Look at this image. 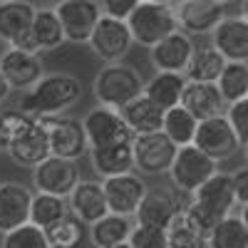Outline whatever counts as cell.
<instances>
[{
    "label": "cell",
    "mask_w": 248,
    "mask_h": 248,
    "mask_svg": "<svg viewBox=\"0 0 248 248\" xmlns=\"http://www.w3.org/2000/svg\"><path fill=\"white\" fill-rule=\"evenodd\" d=\"M141 3H174V0H141Z\"/></svg>",
    "instance_id": "c3c4849f"
},
{
    "label": "cell",
    "mask_w": 248,
    "mask_h": 248,
    "mask_svg": "<svg viewBox=\"0 0 248 248\" xmlns=\"http://www.w3.org/2000/svg\"><path fill=\"white\" fill-rule=\"evenodd\" d=\"M226 117H229V122L233 124L238 139L246 144L248 141V97H243L238 102H231V105L226 107Z\"/></svg>",
    "instance_id": "74e56055"
},
{
    "label": "cell",
    "mask_w": 248,
    "mask_h": 248,
    "mask_svg": "<svg viewBox=\"0 0 248 248\" xmlns=\"http://www.w3.org/2000/svg\"><path fill=\"white\" fill-rule=\"evenodd\" d=\"M32 37L40 52H52L62 43H67L65 28H62V20L55 8H37L35 23H32Z\"/></svg>",
    "instance_id": "83f0119b"
},
{
    "label": "cell",
    "mask_w": 248,
    "mask_h": 248,
    "mask_svg": "<svg viewBox=\"0 0 248 248\" xmlns=\"http://www.w3.org/2000/svg\"><path fill=\"white\" fill-rule=\"evenodd\" d=\"M233 179V191H236V199H238V206H246L248 203V164L241 169H236L231 174Z\"/></svg>",
    "instance_id": "60d3db41"
},
{
    "label": "cell",
    "mask_w": 248,
    "mask_h": 248,
    "mask_svg": "<svg viewBox=\"0 0 248 248\" xmlns=\"http://www.w3.org/2000/svg\"><path fill=\"white\" fill-rule=\"evenodd\" d=\"M194 50H196L194 37L179 28L171 35H167L164 40H159L154 47H149V62L154 65V70L184 72L186 65H189V60H191V55H194Z\"/></svg>",
    "instance_id": "e0dca14e"
},
{
    "label": "cell",
    "mask_w": 248,
    "mask_h": 248,
    "mask_svg": "<svg viewBox=\"0 0 248 248\" xmlns=\"http://www.w3.org/2000/svg\"><path fill=\"white\" fill-rule=\"evenodd\" d=\"M144 77L134 65H127L124 60L119 62H105L92 82V94L99 105H107L114 109H124L132 99L144 94Z\"/></svg>",
    "instance_id": "3957f363"
},
{
    "label": "cell",
    "mask_w": 248,
    "mask_h": 248,
    "mask_svg": "<svg viewBox=\"0 0 248 248\" xmlns=\"http://www.w3.org/2000/svg\"><path fill=\"white\" fill-rule=\"evenodd\" d=\"M226 60L211 43L209 45H196L189 65H186L184 75L186 79H196V82H216L226 67Z\"/></svg>",
    "instance_id": "f1b7e54d"
},
{
    "label": "cell",
    "mask_w": 248,
    "mask_h": 248,
    "mask_svg": "<svg viewBox=\"0 0 248 248\" xmlns=\"http://www.w3.org/2000/svg\"><path fill=\"white\" fill-rule=\"evenodd\" d=\"M8 147H10V134H8V127H5L3 112H0V154H8Z\"/></svg>",
    "instance_id": "b9f144b4"
},
{
    "label": "cell",
    "mask_w": 248,
    "mask_h": 248,
    "mask_svg": "<svg viewBox=\"0 0 248 248\" xmlns=\"http://www.w3.org/2000/svg\"><path fill=\"white\" fill-rule=\"evenodd\" d=\"M10 92H13V85H10L8 79H5V75L0 72V105H5V102H8Z\"/></svg>",
    "instance_id": "7bdbcfd3"
},
{
    "label": "cell",
    "mask_w": 248,
    "mask_h": 248,
    "mask_svg": "<svg viewBox=\"0 0 248 248\" xmlns=\"http://www.w3.org/2000/svg\"><path fill=\"white\" fill-rule=\"evenodd\" d=\"M211 45L233 62H248V20L243 15H226L211 32Z\"/></svg>",
    "instance_id": "ffe728a7"
},
{
    "label": "cell",
    "mask_w": 248,
    "mask_h": 248,
    "mask_svg": "<svg viewBox=\"0 0 248 248\" xmlns=\"http://www.w3.org/2000/svg\"><path fill=\"white\" fill-rule=\"evenodd\" d=\"M82 124L87 129V139H90V149L92 147H112V144H122V141H134V132L124 119L122 109L107 107V105H97L94 109H90L82 117Z\"/></svg>",
    "instance_id": "ba28073f"
},
{
    "label": "cell",
    "mask_w": 248,
    "mask_h": 248,
    "mask_svg": "<svg viewBox=\"0 0 248 248\" xmlns=\"http://www.w3.org/2000/svg\"><path fill=\"white\" fill-rule=\"evenodd\" d=\"M174 8L179 28L191 37L211 35L226 17V3H221V0H179V3H174Z\"/></svg>",
    "instance_id": "5bb4252c"
},
{
    "label": "cell",
    "mask_w": 248,
    "mask_h": 248,
    "mask_svg": "<svg viewBox=\"0 0 248 248\" xmlns=\"http://www.w3.org/2000/svg\"><path fill=\"white\" fill-rule=\"evenodd\" d=\"M196 129H199V119L186 109L184 105H176L171 109H167L164 114V127L161 132L167 134L176 147H186V144H194L196 139Z\"/></svg>",
    "instance_id": "4dcf8cb0"
},
{
    "label": "cell",
    "mask_w": 248,
    "mask_h": 248,
    "mask_svg": "<svg viewBox=\"0 0 248 248\" xmlns=\"http://www.w3.org/2000/svg\"><path fill=\"white\" fill-rule=\"evenodd\" d=\"M174 3H179V0H174Z\"/></svg>",
    "instance_id": "816d5d0a"
},
{
    "label": "cell",
    "mask_w": 248,
    "mask_h": 248,
    "mask_svg": "<svg viewBox=\"0 0 248 248\" xmlns=\"http://www.w3.org/2000/svg\"><path fill=\"white\" fill-rule=\"evenodd\" d=\"M134 229L132 216H122V214H105L99 221L90 223V241L94 248H109L117 243L129 241V233Z\"/></svg>",
    "instance_id": "4316f807"
},
{
    "label": "cell",
    "mask_w": 248,
    "mask_h": 248,
    "mask_svg": "<svg viewBox=\"0 0 248 248\" xmlns=\"http://www.w3.org/2000/svg\"><path fill=\"white\" fill-rule=\"evenodd\" d=\"M238 214H241V218H243V221H246V226H248V203H246V206H241V211H238Z\"/></svg>",
    "instance_id": "ee69618b"
},
{
    "label": "cell",
    "mask_w": 248,
    "mask_h": 248,
    "mask_svg": "<svg viewBox=\"0 0 248 248\" xmlns=\"http://www.w3.org/2000/svg\"><path fill=\"white\" fill-rule=\"evenodd\" d=\"M87 45L102 62H119L129 55V50L134 45V37H132L127 20L102 15Z\"/></svg>",
    "instance_id": "8fae6325"
},
{
    "label": "cell",
    "mask_w": 248,
    "mask_h": 248,
    "mask_svg": "<svg viewBox=\"0 0 248 248\" xmlns=\"http://www.w3.org/2000/svg\"><path fill=\"white\" fill-rule=\"evenodd\" d=\"M218 171V161L211 159L206 152H201L196 144H186L179 147L174 164L169 169V179L179 194L191 196L201 184H206L214 174Z\"/></svg>",
    "instance_id": "5b68a950"
},
{
    "label": "cell",
    "mask_w": 248,
    "mask_h": 248,
    "mask_svg": "<svg viewBox=\"0 0 248 248\" xmlns=\"http://www.w3.org/2000/svg\"><path fill=\"white\" fill-rule=\"evenodd\" d=\"M167 233H169V248H209V236L186 216L184 209L174 216Z\"/></svg>",
    "instance_id": "d6a6232c"
},
{
    "label": "cell",
    "mask_w": 248,
    "mask_h": 248,
    "mask_svg": "<svg viewBox=\"0 0 248 248\" xmlns=\"http://www.w3.org/2000/svg\"><path fill=\"white\" fill-rule=\"evenodd\" d=\"M0 248H52V246L47 241L45 229H40L32 221H28L23 226H17V229L3 233Z\"/></svg>",
    "instance_id": "d590c367"
},
{
    "label": "cell",
    "mask_w": 248,
    "mask_h": 248,
    "mask_svg": "<svg viewBox=\"0 0 248 248\" xmlns=\"http://www.w3.org/2000/svg\"><path fill=\"white\" fill-rule=\"evenodd\" d=\"M129 246L132 248H169V233L167 229H159V226L134 223V229L129 233Z\"/></svg>",
    "instance_id": "8d00e7d4"
},
{
    "label": "cell",
    "mask_w": 248,
    "mask_h": 248,
    "mask_svg": "<svg viewBox=\"0 0 248 248\" xmlns=\"http://www.w3.org/2000/svg\"><path fill=\"white\" fill-rule=\"evenodd\" d=\"M40 122L47 129L50 149L55 156L77 161L90 152V139H87V129L82 124V119L65 117V114H50V117H40Z\"/></svg>",
    "instance_id": "52a82bcc"
},
{
    "label": "cell",
    "mask_w": 248,
    "mask_h": 248,
    "mask_svg": "<svg viewBox=\"0 0 248 248\" xmlns=\"http://www.w3.org/2000/svg\"><path fill=\"white\" fill-rule=\"evenodd\" d=\"M241 152H243V159H246V164H248V141L243 144V149H241Z\"/></svg>",
    "instance_id": "7dc6e473"
},
{
    "label": "cell",
    "mask_w": 248,
    "mask_h": 248,
    "mask_svg": "<svg viewBox=\"0 0 248 248\" xmlns=\"http://www.w3.org/2000/svg\"><path fill=\"white\" fill-rule=\"evenodd\" d=\"M45 3H60V0H45Z\"/></svg>",
    "instance_id": "f907efd6"
},
{
    "label": "cell",
    "mask_w": 248,
    "mask_h": 248,
    "mask_svg": "<svg viewBox=\"0 0 248 248\" xmlns=\"http://www.w3.org/2000/svg\"><path fill=\"white\" fill-rule=\"evenodd\" d=\"M55 10L62 20L67 43L75 45H87L99 17L105 15L99 0H60V3H55Z\"/></svg>",
    "instance_id": "7c38bea8"
},
{
    "label": "cell",
    "mask_w": 248,
    "mask_h": 248,
    "mask_svg": "<svg viewBox=\"0 0 248 248\" xmlns=\"http://www.w3.org/2000/svg\"><path fill=\"white\" fill-rule=\"evenodd\" d=\"M176 152H179V147L164 132H152V134L134 137L137 171L144 174V176H164V174H169Z\"/></svg>",
    "instance_id": "30bf717a"
},
{
    "label": "cell",
    "mask_w": 248,
    "mask_h": 248,
    "mask_svg": "<svg viewBox=\"0 0 248 248\" xmlns=\"http://www.w3.org/2000/svg\"><path fill=\"white\" fill-rule=\"evenodd\" d=\"M85 229H90V226L70 211L65 218H60L55 226H50L45 233L52 248H77L85 241Z\"/></svg>",
    "instance_id": "e575fe53"
},
{
    "label": "cell",
    "mask_w": 248,
    "mask_h": 248,
    "mask_svg": "<svg viewBox=\"0 0 248 248\" xmlns=\"http://www.w3.org/2000/svg\"><path fill=\"white\" fill-rule=\"evenodd\" d=\"M127 25L132 30L134 45L149 50L159 40L179 30L176 8L174 3H139L134 13L127 17Z\"/></svg>",
    "instance_id": "277c9868"
},
{
    "label": "cell",
    "mask_w": 248,
    "mask_h": 248,
    "mask_svg": "<svg viewBox=\"0 0 248 248\" xmlns=\"http://www.w3.org/2000/svg\"><path fill=\"white\" fill-rule=\"evenodd\" d=\"M79 179L82 176H79V169H77L75 159L50 154L45 161H40L37 167H32V186L37 191L70 196Z\"/></svg>",
    "instance_id": "4fadbf2b"
},
{
    "label": "cell",
    "mask_w": 248,
    "mask_h": 248,
    "mask_svg": "<svg viewBox=\"0 0 248 248\" xmlns=\"http://www.w3.org/2000/svg\"><path fill=\"white\" fill-rule=\"evenodd\" d=\"M221 3H226V5H229V3H236V0H221Z\"/></svg>",
    "instance_id": "681fc988"
},
{
    "label": "cell",
    "mask_w": 248,
    "mask_h": 248,
    "mask_svg": "<svg viewBox=\"0 0 248 248\" xmlns=\"http://www.w3.org/2000/svg\"><path fill=\"white\" fill-rule=\"evenodd\" d=\"M0 3H3V0H0Z\"/></svg>",
    "instance_id": "f5cc1de1"
},
{
    "label": "cell",
    "mask_w": 248,
    "mask_h": 248,
    "mask_svg": "<svg viewBox=\"0 0 248 248\" xmlns=\"http://www.w3.org/2000/svg\"><path fill=\"white\" fill-rule=\"evenodd\" d=\"M52 154L50 149V137H47V129L43 127V122H37L32 124V127L25 132V134H20L17 139L10 141V147H8V156L20 164V167H37L40 161H45L47 156Z\"/></svg>",
    "instance_id": "603a6c76"
},
{
    "label": "cell",
    "mask_w": 248,
    "mask_h": 248,
    "mask_svg": "<svg viewBox=\"0 0 248 248\" xmlns=\"http://www.w3.org/2000/svg\"><path fill=\"white\" fill-rule=\"evenodd\" d=\"M0 72L5 75V79L13 85V90L25 92L45 77V65H43V60H40V52L8 47L0 55Z\"/></svg>",
    "instance_id": "2e32d148"
},
{
    "label": "cell",
    "mask_w": 248,
    "mask_h": 248,
    "mask_svg": "<svg viewBox=\"0 0 248 248\" xmlns=\"http://www.w3.org/2000/svg\"><path fill=\"white\" fill-rule=\"evenodd\" d=\"M186 87V75L184 72H169V70H156L152 79H147L144 85V94L154 99L159 107L171 109L181 105V94Z\"/></svg>",
    "instance_id": "484cf974"
},
{
    "label": "cell",
    "mask_w": 248,
    "mask_h": 248,
    "mask_svg": "<svg viewBox=\"0 0 248 248\" xmlns=\"http://www.w3.org/2000/svg\"><path fill=\"white\" fill-rule=\"evenodd\" d=\"M139 3L141 0H99L102 13L112 15V17H119V20H127Z\"/></svg>",
    "instance_id": "ab89813d"
},
{
    "label": "cell",
    "mask_w": 248,
    "mask_h": 248,
    "mask_svg": "<svg viewBox=\"0 0 248 248\" xmlns=\"http://www.w3.org/2000/svg\"><path fill=\"white\" fill-rule=\"evenodd\" d=\"M216 85H218V90L226 99V105L248 97V62L229 60L223 72H221V77L216 79Z\"/></svg>",
    "instance_id": "836d02e7"
},
{
    "label": "cell",
    "mask_w": 248,
    "mask_h": 248,
    "mask_svg": "<svg viewBox=\"0 0 248 248\" xmlns=\"http://www.w3.org/2000/svg\"><path fill=\"white\" fill-rule=\"evenodd\" d=\"M194 144L216 161H226V159L236 156L238 149H243V141L238 139V134L233 129V124L229 122V117H226V112L209 117V119H201Z\"/></svg>",
    "instance_id": "9c48e42d"
},
{
    "label": "cell",
    "mask_w": 248,
    "mask_h": 248,
    "mask_svg": "<svg viewBox=\"0 0 248 248\" xmlns=\"http://www.w3.org/2000/svg\"><path fill=\"white\" fill-rule=\"evenodd\" d=\"M181 196V194H179ZM176 194L167 189H149L147 196L141 199L139 209H137V223H147V226H159V229H169V223L174 216L186 206L189 196H184V201Z\"/></svg>",
    "instance_id": "d6986e66"
},
{
    "label": "cell",
    "mask_w": 248,
    "mask_h": 248,
    "mask_svg": "<svg viewBox=\"0 0 248 248\" xmlns=\"http://www.w3.org/2000/svg\"><path fill=\"white\" fill-rule=\"evenodd\" d=\"M70 199V211L75 216H79L87 226L99 221L105 214H109V206H107V194H105V186L102 181L94 179H79L77 186L72 189Z\"/></svg>",
    "instance_id": "7402d4cb"
},
{
    "label": "cell",
    "mask_w": 248,
    "mask_h": 248,
    "mask_svg": "<svg viewBox=\"0 0 248 248\" xmlns=\"http://www.w3.org/2000/svg\"><path fill=\"white\" fill-rule=\"evenodd\" d=\"M32 191L20 181H0V236L30 221Z\"/></svg>",
    "instance_id": "ac0fdd59"
},
{
    "label": "cell",
    "mask_w": 248,
    "mask_h": 248,
    "mask_svg": "<svg viewBox=\"0 0 248 248\" xmlns=\"http://www.w3.org/2000/svg\"><path fill=\"white\" fill-rule=\"evenodd\" d=\"M102 186H105V194H107L109 211L122 214V216H137L141 199L149 191V186L141 179V174H134V171L102 179Z\"/></svg>",
    "instance_id": "9a60e30c"
},
{
    "label": "cell",
    "mask_w": 248,
    "mask_h": 248,
    "mask_svg": "<svg viewBox=\"0 0 248 248\" xmlns=\"http://www.w3.org/2000/svg\"><path fill=\"white\" fill-rule=\"evenodd\" d=\"M124 119L132 127V132L139 134H152V132H161L164 127V114L167 109L159 107L154 99H149L147 94H139L137 99H132L127 107L122 109Z\"/></svg>",
    "instance_id": "d4e9b609"
},
{
    "label": "cell",
    "mask_w": 248,
    "mask_h": 248,
    "mask_svg": "<svg viewBox=\"0 0 248 248\" xmlns=\"http://www.w3.org/2000/svg\"><path fill=\"white\" fill-rule=\"evenodd\" d=\"M90 161H92V169L99 179H109V176L134 171L137 169L134 141H122V144H112V147H92Z\"/></svg>",
    "instance_id": "cb8c5ba5"
},
{
    "label": "cell",
    "mask_w": 248,
    "mask_h": 248,
    "mask_svg": "<svg viewBox=\"0 0 248 248\" xmlns=\"http://www.w3.org/2000/svg\"><path fill=\"white\" fill-rule=\"evenodd\" d=\"M236 206H238V199H236V191H233L231 174L216 171L209 181L201 184L189 196L184 211L206 236H209V231L221 218L236 214Z\"/></svg>",
    "instance_id": "6da1fadb"
},
{
    "label": "cell",
    "mask_w": 248,
    "mask_h": 248,
    "mask_svg": "<svg viewBox=\"0 0 248 248\" xmlns=\"http://www.w3.org/2000/svg\"><path fill=\"white\" fill-rule=\"evenodd\" d=\"M241 15L248 20V0H241Z\"/></svg>",
    "instance_id": "f6af8a7d"
},
{
    "label": "cell",
    "mask_w": 248,
    "mask_h": 248,
    "mask_svg": "<svg viewBox=\"0 0 248 248\" xmlns=\"http://www.w3.org/2000/svg\"><path fill=\"white\" fill-rule=\"evenodd\" d=\"M209 248H248V226L241 214L221 218L209 231Z\"/></svg>",
    "instance_id": "1f68e13d"
},
{
    "label": "cell",
    "mask_w": 248,
    "mask_h": 248,
    "mask_svg": "<svg viewBox=\"0 0 248 248\" xmlns=\"http://www.w3.org/2000/svg\"><path fill=\"white\" fill-rule=\"evenodd\" d=\"M37 8L28 0H3L0 3V40L8 47H20L28 52H40L32 37Z\"/></svg>",
    "instance_id": "8992f818"
},
{
    "label": "cell",
    "mask_w": 248,
    "mask_h": 248,
    "mask_svg": "<svg viewBox=\"0 0 248 248\" xmlns=\"http://www.w3.org/2000/svg\"><path fill=\"white\" fill-rule=\"evenodd\" d=\"M70 214V199L60 194H47V191H35L32 206H30V221L40 229H50L60 218Z\"/></svg>",
    "instance_id": "f546056e"
},
{
    "label": "cell",
    "mask_w": 248,
    "mask_h": 248,
    "mask_svg": "<svg viewBox=\"0 0 248 248\" xmlns=\"http://www.w3.org/2000/svg\"><path fill=\"white\" fill-rule=\"evenodd\" d=\"M3 119H5V127H8V134H10V141L13 139H17L20 134H25L32 124L37 122V117L35 114H28V112H23V109H5L3 112Z\"/></svg>",
    "instance_id": "f35d334b"
},
{
    "label": "cell",
    "mask_w": 248,
    "mask_h": 248,
    "mask_svg": "<svg viewBox=\"0 0 248 248\" xmlns=\"http://www.w3.org/2000/svg\"><path fill=\"white\" fill-rule=\"evenodd\" d=\"M109 248H132L129 241H124V243H117V246H109Z\"/></svg>",
    "instance_id": "bcb514c9"
},
{
    "label": "cell",
    "mask_w": 248,
    "mask_h": 248,
    "mask_svg": "<svg viewBox=\"0 0 248 248\" xmlns=\"http://www.w3.org/2000/svg\"><path fill=\"white\" fill-rule=\"evenodd\" d=\"M181 105L199 122L209 119V117H216V114H223L226 107H229L216 82H196V79H186Z\"/></svg>",
    "instance_id": "44dd1931"
},
{
    "label": "cell",
    "mask_w": 248,
    "mask_h": 248,
    "mask_svg": "<svg viewBox=\"0 0 248 248\" xmlns=\"http://www.w3.org/2000/svg\"><path fill=\"white\" fill-rule=\"evenodd\" d=\"M82 97V82L67 72H52L45 75L35 87L20 92L17 109H23L35 117H50L62 114L65 109L75 107Z\"/></svg>",
    "instance_id": "7a4b0ae2"
}]
</instances>
